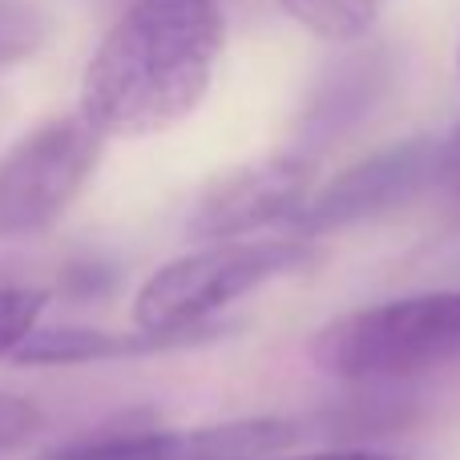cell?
Returning <instances> with one entry per match:
<instances>
[{
    "label": "cell",
    "mask_w": 460,
    "mask_h": 460,
    "mask_svg": "<svg viewBox=\"0 0 460 460\" xmlns=\"http://www.w3.org/2000/svg\"><path fill=\"white\" fill-rule=\"evenodd\" d=\"M226 21L218 0H137L81 73V118L102 137H150L210 93Z\"/></svg>",
    "instance_id": "cell-1"
},
{
    "label": "cell",
    "mask_w": 460,
    "mask_h": 460,
    "mask_svg": "<svg viewBox=\"0 0 460 460\" xmlns=\"http://www.w3.org/2000/svg\"><path fill=\"white\" fill-rule=\"evenodd\" d=\"M102 4H121V13H126L129 4H137V0H102Z\"/></svg>",
    "instance_id": "cell-16"
},
{
    "label": "cell",
    "mask_w": 460,
    "mask_h": 460,
    "mask_svg": "<svg viewBox=\"0 0 460 460\" xmlns=\"http://www.w3.org/2000/svg\"><path fill=\"white\" fill-rule=\"evenodd\" d=\"M315 251L299 238L279 243H215L170 259L142 283L134 299V319L158 340H199V327L234 299L251 295L270 279L307 270Z\"/></svg>",
    "instance_id": "cell-3"
},
{
    "label": "cell",
    "mask_w": 460,
    "mask_h": 460,
    "mask_svg": "<svg viewBox=\"0 0 460 460\" xmlns=\"http://www.w3.org/2000/svg\"><path fill=\"white\" fill-rule=\"evenodd\" d=\"M102 142L81 113L24 134L0 162V243L53 226L97 170Z\"/></svg>",
    "instance_id": "cell-4"
},
{
    "label": "cell",
    "mask_w": 460,
    "mask_h": 460,
    "mask_svg": "<svg viewBox=\"0 0 460 460\" xmlns=\"http://www.w3.org/2000/svg\"><path fill=\"white\" fill-rule=\"evenodd\" d=\"M311 162L303 154H267L218 174L190 210V238L199 243H234L262 226L295 218L307 207Z\"/></svg>",
    "instance_id": "cell-6"
},
{
    "label": "cell",
    "mask_w": 460,
    "mask_h": 460,
    "mask_svg": "<svg viewBox=\"0 0 460 460\" xmlns=\"http://www.w3.org/2000/svg\"><path fill=\"white\" fill-rule=\"evenodd\" d=\"M40 429V408L21 396L0 392V448H16Z\"/></svg>",
    "instance_id": "cell-14"
},
{
    "label": "cell",
    "mask_w": 460,
    "mask_h": 460,
    "mask_svg": "<svg viewBox=\"0 0 460 460\" xmlns=\"http://www.w3.org/2000/svg\"><path fill=\"white\" fill-rule=\"evenodd\" d=\"M388 0H279L287 16L295 24H303L307 32L323 40H359L376 21H380Z\"/></svg>",
    "instance_id": "cell-11"
},
{
    "label": "cell",
    "mask_w": 460,
    "mask_h": 460,
    "mask_svg": "<svg viewBox=\"0 0 460 460\" xmlns=\"http://www.w3.org/2000/svg\"><path fill=\"white\" fill-rule=\"evenodd\" d=\"M45 307L49 295L37 287H0V359L21 351V343L37 332Z\"/></svg>",
    "instance_id": "cell-12"
},
{
    "label": "cell",
    "mask_w": 460,
    "mask_h": 460,
    "mask_svg": "<svg viewBox=\"0 0 460 460\" xmlns=\"http://www.w3.org/2000/svg\"><path fill=\"white\" fill-rule=\"evenodd\" d=\"M295 460H396V456L372 453V448H332V453H311V456H295Z\"/></svg>",
    "instance_id": "cell-15"
},
{
    "label": "cell",
    "mask_w": 460,
    "mask_h": 460,
    "mask_svg": "<svg viewBox=\"0 0 460 460\" xmlns=\"http://www.w3.org/2000/svg\"><path fill=\"white\" fill-rule=\"evenodd\" d=\"M299 440V429L283 416H254V420L215 424L182 437V460L210 456V460H267L279 456Z\"/></svg>",
    "instance_id": "cell-9"
},
{
    "label": "cell",
    "mask_w": 460,
    "mask_h": 460,
    "mask_svg": "<svg viewBox=\"0 0 460 460\" xmlns=\"http://www.w3.org/2000/svg\"><path fill=\"white\" fill-rule=\"evenodd\" d=\"M40 40V24L29 8L0 0V65H13L21 57H29Z\"/></svg>",
    "instance_id": "cell-13"
},
{
    "label": "cell",
    "mask_w": 460,
    "mask_h": 460,
    "mask_svg": "<svg viewBox=\"0 0 460 460\" xmlns=\"http://www.w3.org/2000/svg\"><path fill=\"white\" fill-rule=\"evenodd\" d=\"M335 380H412L460 359V291H432L359 307L319 327L307 343Z\"/></svg>",
    "instance_id": "cell-2"
},
{
    "label": "cell",
    "mask_w": 460,
    "mask_h": 460,
    "mask_svg": "<svg viewBox=\"0 0 460 460\" xmlns=\"http://www.w3.org/2000/svg\"><path fill=\"white\" fill-rule=\"evenodd\" d=\"M37 460H182V437L154 424H110Z\"/></svg>",
    "instance_id": "cell-10"
},
{
    "label": "cell",
    "mask_w": 460,
    "mask_h": 460,
    "mask_svg": "<svg viewBox=\"0 0 460 460\" xmlns=\"http://www.w3.org/2000/svg\"><path fill=\"white\" fill-rule=\"evenodd\" d=\"M392 85H396V57L384 45L351 49V53L335 57L311 85L299 121H295L299 154L311 162V154L327 150L332 142L359 129L384 105Z\"/></svg>",
    "instance_id": "cell-7"
},
{
    "label": "cell",
    "mask_w": 460,
    "mask_h": 460,
    "mask_svg": "<svg viewBox=\"0 0 460 460\" xmlns=\"http://www.w3.org/2000/svg\"><path fill=\"white\" fill-rule=\"evenodd\" d=\"M182 340H158V335H110L89 327H61V332H32L16 351V364H85V359H118L142 356V351L178 348Z\"/></svg>",
    "instance_id": "cell-8"
},
{
    "label": "cell",
    "mask_w": 460,
    "mask_h": 460,
    "mask_svg": "<svg viewBox=\"0 0 460 460\" xmlns=\"http://www.w3.org/2000/svg\"><path fill=\"white\" fill-rule=\"evenodd\" d=\"M448 186V134L445 137H408L400 146L372 154L343 170L332 186L307 199V207L295 215L303 234H327L384 218L392 210H404L408 202Z\"/></svg>",
    "instance_id": "cell-5"
}]
</instances>
